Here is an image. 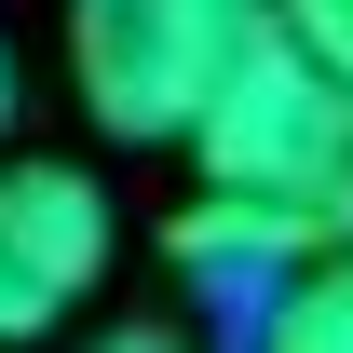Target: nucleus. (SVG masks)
Returning <instances> with one entry per match:
<instances>
[{"mask_svg": "<svg viewBox=\"0 0 353 353\" xmlns=\"http://www.w3.org/2000/svg\"><path fill=\"white\" fill-rule=\"evenodd\" d=\"M0 123H14V54H0Z\"/></svg>", "mask_w": 353, "mask_h": 353, "instance_id": "0eeeda50", "label": "nucleus"}, {"mask_svg": "<svg viewBox=\"0 0 353 353\" xmlns=\"http://www.w3.org/2000/svg\"><path fill=\"white\" fill-rule=\"evenodd\" d=\"M190 163H204V190H245L272 218H299L312 245H340L353 231V82L312 68V54L272 28V41L204 95Z\"/></svg>", "mask_w": 353, "mask_h": 353, "instance_id": "f257e3e1", "label": "nucleus"}, {"mask_svg": "<svg viewBox=\"0 0 353 353\" xmlns=\"http://www.w3.org/2000/svg\"><path fill=\"white\" fill-rule=\"evenodd\" d=\"M272 340L285 353H353V231L299 259V285L272 299Z\"/></svg>", "mask_w": 353, "mask_h": 353, "instance_id": "39448f33", "label": "nucleus"}, {"mask_svg": "<svg viewBox=\"0 0 353 353\" xmlns=\"http://www.w3.org/2000/svg\"><path fill=\"white\" fill-rule=\"evenodd\" d=\"M163 259L190 272V299L218 312V326H245V340H272V299L299 285L312 231H299V218H272V204H245V190H204V204H190V218L163 231Z\"/></svg>", "mask_w": 353, "mask_h": 353, "instance_id": "20e7f679", "label": "nucleus"}, {"mask_svg": "<svg viewBox=\"0 0 353 353\" xmlns=\"http://www.w3.org/2000/svg\"><path fill=\"white\" fill-rule=\"evenodd\" d=\"M272 41V0H68V82L123 150L204 123V95Z\"/></svg>", "mask_w": 353, "mask_h": 353, "instance_id": "f03ea898", "label": "nucleus"}, {"mask_svg": "<svg viewBox=\"0 0 353 353\" xmlns=\"http://www.w3.org/2000/svg\"><path fill=\"white\" fill-rule=\"evenodd\" d=\"M272 28H285L312 68H340V82H353V0H272Z\"/></svg>", "mask_w": 353, "mask_h": 353, "instance_id": "423d86ee", "label": "nucleus"}, {"mask_svg": "<svg viewBox=\"0 0 353 353\" xmlns=\"http://www.w3.org/2000/svg\"><path fill=\"white\" fill-rule=\"evenodd\" d=\"M109 285V190L82 163H0V340H41Z\"/></svg>", "mask_w": 353, "mask_h": 353, "instance_id": "7ed1b4c3", "label": "nucleus"}]
</instances>
